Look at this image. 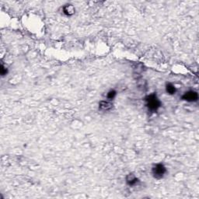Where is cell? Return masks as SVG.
Returning a JSON list of instances; mask_svg holds the SVG:
<instances>
[{"mask_svg": "<svg viewBox=\"0 0 199 199\" xmlns=\"http://www.w3.org/2000/svg\"><path fill=\"white\" fill-rule=\"evenodd\" d=\"M145 100L146 102V107L151 111H156L161 105L160 100L158 99L156 93H152V94L147 96Z\"/></svg>", "mask_w": 199, "mask_h": 199, "instance_id": "cell-1", "label": "cell"}, {"mask_svg": "<svg viewBox=\"0 0 199 199\" xmlns=\"http://www.w3.org/2000/svg\"><path fill=\"white\" fill-rule=\"evenodd\" d=\"M166 172H167L166 167H165L164 165L162 164V163L156 164L153 168V177L156 179H158V180L163 178L164 174L166 173Z\"/></svg>", "mask_w": 199, "mask_h": 199, "instance_id": "cell-2", "label": "cell"}, {"mask_svg": "<svg viewBox=\"0 0 199 199\" xmlns=\"http://www.w3.org/2000/svg\"><path fill=\"white\" fill-rule=\"evenodd\" d=\"M182 99L187 102H195L198 99V94L195 91H187L182 96Z\"/></svg>", "mask_w": 199, "mask_h": 199, "instance_id": "cell-3", "label": "cell"}, {"mask_svg": "<svg viewBox=\"0 0 199 199\" xmlns=\"http://www.w3.org/2000/svg\"><path fill=\"white\" fill-rule=\"evenodd\" d=\"M112 107H113V104L109 101L102 100L99 103V109L103 110V111H107V110H111Z\"/></svg>", "mask_w": 199, "mask_h": 199, "instance_id": "cell-4", "label": "cell"}, {"mask_svg": "<svg viewBox=\"0 0 199 199\" xmlns=\"http://www.w3.org/2000/svg\"><path fill=\"white\" fill-rule=\"evenodd\" d=\"M139 179L133 174V173H129L128 175L126 177V183L129 186H134L139 182Z\"/></svg>", "mask_w": 199, "mask_h": 199, "instance_id": "cell-5", "label": "cell"}, {"mask_svg": "<svg viewBox=\"0 0 199 199\" xmlns=\"http://www.w3.org/2000/svg\"><path fill=\"white\" fill-rule=\"evenodd\" d=\"M63 13L67 16H72L75 13V8L72 5H65L63 7Z\"/></svg>", "mask_w": 199, "mask_h": 199, "instance_id": "cell-6", "label": "cell"}, {"mask_svg": "<svg viewBox=\"0 0 199 199\" xmlns=\"http://www.w3.org/2000/svg\"><path fill=\"white\" fill-rule=\"evenodd\" d=\"M166 91H167V93L170 95H173L176 93V87L173 86V84L171 83H167V86H166Z\"/></svg>", "mask_w": 199, "mask_h": 199, "instance_id": "cell-7", "label": "cell"}, {"mask_svg": "<svg viewBox=\"0 0 199 199\" xmlns=\"http://www.w3.org/2000/svg\"><path fill=\"white\" fill-rule=\"evenodd\" d=\"M116 91L115 90H110L109 91L108 93H107V97L108 98V99L110 100H112L114 99V98L115 97V96H116Z\"/></svg>", "mask_w": 199, "mask_h": 199, "instance_id": "cell-8", "label": "cell"}, {"mask_svg": "<svg viewBox=\"0 0 199 199\" xmlns=\"http://www.w3.org/2000/svg\"><path fill=\"white\" fill-rule=\"evenodd\" d=\"M6 73H7V69H5L3 65H2V66H1V74H2V76H5Z\"/></svg>", "mask_w": 199, "mask_h": 199, "instance_id": "cell-9", "label": "cell"}]
</instances>
